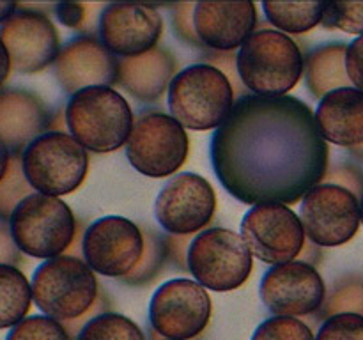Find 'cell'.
Returning <instances> with one entry per match:
<instances>
[{"mask_svg": "<svg viewBox=\"0 0 363 340\" xmlns=\"http://www.w3.org/2000/svg\"><path fill=\"white\" fill-rule=\"evenodd\" d=\"M211 163L223 188L243 204L291 205L325 181L328 142L301 99L248 94L213 133Z\"/></svg>", "mask_w": 363, "mask_h": 340, "instance_id": "1", "label": "cell"}, {"mask_svg": "<svg viewBox=\"0 0 363 340\" xmlns=\"http://www.w3.org/2000/svg\"><path fill=\"white\" fill-rule=\"evenodd\" d=\"M305 71V57L294 39L275 28L255 30L238 52L241 84L255 96H287Z\"/></svg>", "mask_w": 363, "mask_h": 340, "instance_id": "2", "label": "cell"}, {"mask_svg": "<svg viewBox=\"0 0 363 340\" xmlns=\"http://www.w3.org/2000/svg\"><path fill=\"white\" fill-rule=\"evenodd\" d=\"M66 128L84 149L112 152L130 140L133 112L113 87H91L77 92L66 105Z\"/></svg>", "mask_w": 363, "mask_h": 340, "instance_id": "3", "label": "cell"}, {"mask_svg": "<svg viewBox=\"0 0 363 340\" xmlns=\"http://www.w3.org/2000/svg\"><path fill=\"white\" fill-rule=\"evenodd\" d=\"M169 112L184 130H218L236 105L229 78L216 67L199 62L174 76L167 96Z\"/></svg>", "mask_w": 363, "mask_h": 340, "instance_id": "4", "label": "cell"}, {"mask_svg": "<svg viewBox=\"0 0 363 340\" xmlns=\"http://www.w3.org/2000/svg\"><path fill=\"white\" fill-rule=\"evenodd\" d=\"M30 285L35 307L59 322L80 319L101 290L87 262L71 255H60L38 266Z\"/></svg>", "mask_w": 363, "mask_h": 340, "instance_id": "5", "label": "cell"}, {"mask_svg": "<svg viewBox=\"0 0 363 340\" xmlns=\"http://www.w3.org/2000/svg\"><path fill=\"white\" fill-rule=\"evenodd\" d=\"M77 227L73 211L62 198L43 193L28 195L9 218V232L21 254L45 261L66 255Z\"/></svg>", "mask_w": 363, "mask_h": 340, "instance_id": "6", "label": "cell"}, {"mask_svg": "<svg viewBox=\"0 0 363 340\" xmlns=\"http://www.w3.org/2000/svg\"><path fill=\"white\" fill-rule=\"evenodd\" d=\"M21 166L35 193L62 197L84 184L89 172L87 149L69 133L48 131L21 152Z\"/></svg>", "mask_w": 363, "mask_h": 340, "instance_id": "7", "label": "cell"}, {"mask_svg": "<svg viewBox=\"0 0 363 340\" xmlns=\"http://www.w3.org/2000/svg\"><path fill=\"white\" fill-rule=\"evenodd\" d=\"M186 266L204 289L229 293L247 282L254 269V257L240 234L213 227L191 237Z\"/></svg>", "mask_w": 363, "mask_h": 340, "instance_id": "8", "label": "cell"}, {"mask_svg": "<svg viewBox=\"0 0 363 340\" xmlns=\"http://www.w3.org/2000/svg\"><path fill=\"white\" fill-rule=\"evenodd\" d=\"M186 130L170 113L147 110L135 119L126 156L130 165L142 176L169 177L186 163Z\"/></svg>", "mask_w": 363, "mask_h": 340, "instance_id": "9", "label": "cell"}, {"mask_svg": "<svg viewBox=\"0 0 363 340\" xmlns=\"http://www.w3.org/2000/svg\"><path fill=\"white\" fill-rule=\"evenodd\" d=\"M241 237L252 257L269 266L296 261L307 243L300 216L284 204L252 205L241 220Z\"/></svg>", "mask_w": 363, "mask_h": 340, "instance_id": "10", "label": "cell"}, {"mask_svg": "<svg viewBox=\"0 0 363 340\" xmlns=\"http://www.w3.org/2000/svg\"><path fill=\"white\" fill-rule=\"evenodd\" d=\"M213 303L208 290L190 278H174L155 290L149 303L152 329L169 340H190L209 324Z\"/></svg>", "mask_w": 363, "mask_h": 340, "instance_id": "11", "label": "cell"}, {"mask_svg": "<svg viewBox=\"0 0 363 340\" xmlns=\"http://www.w3.org/2000/svg\"><path fill=\"white\" fill-rule=\"evenodd\" d=\"M300 220L308 241L321 248L340 246L360 229V200L346 188L321 183L301 198Z\"/></svg>", "mask_w": 363, "mask_h": 340, "instance_id": "12", "label": "cell"}, {"mask_svg": "<svg viewBox=\"0 0 363 340\" xmlns=\"http://www.w3.org/2000/svg\"><path fill=\"white\" fill-rule=\"evenodd\" d=\"M84 261L94 273L110 278H124L140 262L144 234L131 220L103 216L85 229Z\"/></svg>", "mask_w": 363, "mask_h": 340, "instance_id": "13", "label": "cell"}, {"mask_svg": "<svg viewBox=\"0 0 363 340\" xmlns=\"http://www.w3.org/2000/svg\"><path fill=\"white\" fill-rule=\"evenodd\" d=\"M216 193L211 183L194 172H183L160 190L155 218L170 236H191L215 216Z\"/></svg>", "mask_w": 363, "mask_h": 340, "instance_id": "14", "label": "cell"}, {"mask_svg": "<svg viewBox=\"0 0 363 340\" xmlns=\"http://www.w3.org/2000/svg\"><path fill=\"white\" fill-rule=\"evenodd\" d=\"M259 293L269 312L300 319L321 310L326 285L314 266L293 261L268 269L261 280Z\"/></svg>", "mask_w": 363, "mask_h": 340, "instance_id": "15", "label": "cell"}, {"mask_svg": "<svg viewBox=\"0 0 363 340\" xmlns=\"http://www.w3.org/2000/svg\"><path fill=\"white\" fill-rule=\"evenodd\" d=\"M0 39L18 73H39L55 64L60 53V38L53 21L45 13L18 7L16 13L0 25Z\"/></svg>", "mask_w": 363, "mask_h": 340, "instance_id": "16", "label": "cell"}, {"mask_svg": "<svg viewBox=\"0 0 363 340\" xmlns=\"http://www.w3.org/2000/svg\"><path fill=\"white\" fill-rule=\"evenodd\" d=\"M163 32V18L152 6L106 4L99 14V41L112 55L126 59L156 48Z\"/></svg>", "mask_w": 363, "mask_h": 340, "instance_id": "17", "label": "cell"}, {"mask_svg": "<svg viewBox=\"0 0 363 340\" xmlns=\"http://www.w3.org/2000/svg\"><path fill=\"white\" fill-rule=\"evenodd\" d=\"M55 78L64 92L77 94L84 89L117 85L119 59L92 35L67 41L55 60Z\"/></svg>", "mask_w": 363, "mask_h": 340, "instance_id": "18", "label": "cell"}, {"mask_svg": "<svg viewBox=\"0 0 363 340\" xmlns=\"http://www.w3.org/2000/svg\"><path fill=\"white\" fill-rule=\"evenodd\" d=\"M194 21L199 39L206 48L234 52L255 32L257 6L254 2H197Z\"/></svg>", "mask_w": 363, "mask_h": 340, "instance_id": "19", "label": "cell"}, {"mask_svg": "<svg viewBox=\"0 0 363 340\" xmlns=\"http://www.w3.org/2000/svg\"><path fill=\"white\" fill-rule=\"evenodd\" d=\"M53 115L34 92L9 89L0 92V140L11 154L21 152L38 137L48 133Z\"/></svg>", "mask_w": 363, "mask_h": 340, "instance_id": "20", "label": "cell"}, {"mask_svg": "<svg viewBox=\"0 0 363 340\" xmlns=\"http://www.w3.org/2000/svg\"><path fill=\"white\" fill-rule=\"evenodd\" d=\"M177 73L172 52L156 46L142 55L119 59L117 85L138 101L152 103L165 94Z\"/></svg>", "mask_w": 363, "mask_h": 340, "instance_id": "21", "label": "cell"}, {"mask_svg": "<svg viewBox=\"0 0 363 340\" xmlns=\"http://www.w3.org/2000/svg\"><path fill=\"white\" fill-rule=\"evenodd\" d=\"M315 124L330 144L358 147L363 144V92L354 87L337 89L319 101Z\"/></svg>", "mask_w": 363, "mask_h": 340, "instance_id": "22", "label": "cell"}, {"mask_svg": "<svg viewBox=\"0 0 363 340\" xmlns=\"http://www.w3.org/2000/svg\"><path fill=\"white\" fill-rule=\"evenodd\" d=\"M347 45L330 42L311 50L305 55V81L315 99H323L328 92L351 87L346 71Z\"/></svg>", "mask_w": 363, "mask_h": 340, "instance_id": "23", "label": "cell"}, {"mask_svg": "<svg viewBox=\"0 0 363 340\" xmlns=\"http://www.w3.org/2000/svg\"><path fill=\"white\" fill-rule=\"evenodd\" d=\"M32 285L16 266L0 264V329L14 328L27 317Z\"/></svg>", "mask_w": 363, "mask_h": 340, "instance_id": "24", "label": "cell"}, {"mask_svg": "<svg viewBox=\"0 0 363 340\" xmlns=\"http://www.w3.org/2000/svg\"><path fill=\"white\" fill-rule=\"evenodd\" d=\"M328 2H262L269 23L284 34H303L318 27Z\"/></svg>", "mask_w": 363, "mask_h": 340, "instance_id": "25", "label": "cell"}, {"mask_svg": "<svg viewBox=\"0 0 363 340\" xmlns=\"http://www.w3.org/2000/svg\"><path fill=\"white\" fill-rule=\"evenodd\" d=\"M144 234V254H142L140 262L137 268L121 278V282L126 285L140 287L147 285L149 282L158 276L165 262L169 261V246H167V236L160 234L158 230L149 229V227H140Z\"/></svg>", "mask_w": 363, "mask_h": 340, "instance_id": "26", "label": "cell"}, {"mask_svg": "<svg viewBox=\"0 0 363 340\" xmlns=\"http://www.w3.org/2000/svg\"><path fill=\"white\" fill-rule=\"evenodd\" d=\"M339 314H357L363 317V275L340 276L326 293L318 319Z\"/></svg>", "mask_w": 363, "mask_h": 340, "instance_id": "27", "label": "cell"}, {"mask_svg": "<svg viewBox=\"0 0 363 340\" xmlns=\"http://www.w3.org/2000/svg\"><path fill=\"white\" fill-rule=\"evenodd\" d=\"M74 340H145L137 322L117 312H105L91 319Z\"/></svg>", "mask_w": 363, "mask_h": 340, "instance_id": "28", "label": "cell"}, {"mask_svg": "<svg viewBox=\"0 0 363 340\" xmlns=\"http://www.w3.org/2000/svg\"><path fill=\"white\" fill-rule=\"evenodd\" d=\"M32 193H35V191L25 177L21 156H11L6 177L0 181V220L9 222L11 215L18 208V204Z\"/></svg>", "mask_w": 363, "mask_h": 340, "instance_id": "29", "label": "cell"}, {"mask_svg": "<svg viewBox=\"0 0 363 340\" xmlns=\"http://www.w3.org/2000/svg\"><path fill=\"white\" fill-rule=\"evenodd\" d=\"M252 340H315V336L301 319L273 315L257 326Z\"/></svg>", "mask_w": 363, "mask_h": 340, "instance_id": "30", "label": "cell"}, {"mask_svg": "<svg viewBox=\"0 0 363 340\" xmlns=\"http://www.w3.org/2000/svg\"><path fill=\"white\" fill-rule=\"evenodd\" d=\"M6 340H71L62 322L48 315H30L9 329Z\"/></svg>", "mask_w": 363, "mask_h": 340, "instance_id": "31", "label": "cell"}, {"mask_svg": "<svg viewBox=\"0 0 363 340\" xmlns=\"http://www.w3.org/2000/svg\"><path fill=\"white\" fill-rule=\"evenodd\" d=\"M321 25L325 28H339L347 34L363 35V2H328Z\"/></svg>", "mask_w": 363, "mask_h": 340, "instance_id": "32", "label": "cell"}, {"mask_svg": "<svg viewBox=\"0 0 363 340\" xmlns=\"http://www.w3.org/2000/svg\"><path fill=\"white\" fill-rule=\"evenodd\" d=\"M315 340H363V317L357 314H339L325 319Z\"/></svg>", "mask_w": 363, "mask_h": 340, "instance_id": "33", "label": "cell"}, {"mask_svg": "<svg viewBox=\"0 0 363 340\" xmlns=\"http://www.w3.org/2000/svg\"><path fill=\"white\" fill-rule=\"evenodd\" d=\"M204 64H209V66L216 67V69L222 71L227 78H229L230 85L234 89V94H236L238 99L245 98L250 92L245 89V85L241 84L240 73H238V53L236 52H213V50H208L204 53Z\"/></svg>", "mask_w": 363, "mask_h": 340, "instance_id": "34", "label": "cell"}, {"mask_svg": "<svg viewBox=\"0 0 363 340\" xmlns=\"http://www.w3.org/2000/svg\"><path fill=\"white\" fill-rule=\"evenodd\" d=\"M170 20H172L174 32L181 41L188 42L191 46H201V39H199L197 30H195V4H174L170 6Z\"/></svg>", "mask_w": 363, "mask_h": 340, "instance_id": "35", "label": "cell"}, {"mask_svg": "<svg viewBox=\"0 0 363 340\" xmlns=\"http://www.w3.org/2000/svg\"><path fill=\"white\" fill-rule=\"evenodd\" d=\"M325 183L346 188L351 193L357 195L358 198L363 197V174L357 166H351L347 163H342V165H337L332 170H328Z\"/></svg>", "mask_w": 363, "mask_h": 340, "instance_id": "36", "label": "cell"}, {"mask_svg": "<svg viewBox=\"0 0 363 340\" xmlns=\"http://www.w3.org/2000/svg\"><path fill=\"white\" fill-rule=\"evenodd\" d=\"M346 71L351 85L363 92V35L347 45Z\"/></svg>", "mask_w": 363, "mask_h": 340, "instance_id": "37", "label": "cell"}, {"mask_svg": "<svg viewBox=\"0 0 363 340\" xmlns=\"http://www.w3.org/2000/svg\"><path fill=\"white\" fill-rule=\"evenodd\" d=\"M55 16L64 27L67 28H82L87 20V9H91V6L87 4H73V2H62L57 4L55 7Z\"/></svg>", "mask_w": 363, "mask_h": 340, "instance_id": "38", "label": "cell"}, {"mask_svg": "<svg viewBox=\"0 0 363 340\" xmlns=\"http://www.w3.org/2000/svg\"><path fill=\"white\" fill-rule=\"evenodd\" d=\"M0 264L16 266L21 264V251L14 243L9 227H0Z\"/></svg>", "mask_w": 363, "mask_h": 340, "instance_id": "39", "label": "cell"}, {"mask_svg": "<svg viewBox=\"0 0 363 340\" xmlns=\"http://www.w3.org/2000/svg\"><path fill=\"white\" fill-rule=\"evenodd\" d=\"M190 236H169L167 237V246H169V261L176 266L177 269H188L186 255L188 246L191 239Z\"/></svg>", "mask_w": 363, "mask_h": 340, "instance_id": "40", "label": "cell"}, {"mask_svg": "<svg viewBox=\"0 0 363 340\" xmlns=\"http://www.w3.org/2000/svg\"><path fill=\"white\" fill-rule=\"evenodd\" d=\"M323 259V250L321 246H318V244H314L312 241H307L303 246V250H301L300 257L296 259V261H301V262H307V264L311 266H318L319 262H321Z\"/></svg>", "mask_w": 363, "mask_h": 340, "instance_id": "41", "label": "cell"}, {"mask_svg": "<svg viewBox=\"0 0 363 340\" xmlns=\"http://www.w3.org/2000/svg\"><path fill=\"white\" fill-rule=\"evenodd\" d=\"M11 69H13V66H11V57L9 53H7L6 46H4L2 39H0V87H2V85L6 84L7 78H9Z\"/></svg>", "mask_w": 363, "mask_h": 340, "instance_id": "42", "label": "cell"}, {"mask_svg": "<svg viewBox=\"0 0 363 340\" xmlns=\"http://www.w3.org/2000/svg\"><path fill=\"white\" fill-rule=\"evenodd\" d=\"M11 151L6 147L2 140H0V181L6 177L7 169H9V163H11Z\"/></svg>", "mask_w": 363, "mask_h": 340, "instance_id": "43", "label": "cell"}, {"mask_svg": "<svg viewBox=\"0 0 363 340\" xmlns=\"http://www.w3.org/2000/svg\"><path fill=\"white\" fill-rule=\"evenodd\" d=\"M18 7L20 6H16V4L13 2H0V25L6 23V21L16 13Z\"/></svg>", "mask_w": 363, "mask_h": 340, "instance_id": "44", "label": "cell"}, {"mask_svg": "<svg viewBox=\"0 0 363 340\" xmlns=\"http://www.w3.org/2000/svg\"><path fill=\"white\" fill-rule=\"evenodd\" d=\"M360 215H362V225H363V197H362V202H360Z\"/></svg>", "mask_w": 363, "mask_h": 340, "instance_id": "45", "label": "cell"}, {"mask_svg": "<svg viewBox=\"0 0 363 340\" xmlns=\"http://www.w3.org/2000/svg\"><path fill=\"white\" fill-rule=\"evenodd\" d=\"M167 340H169V339H167Z\"/></svg>", "mask_w": 363, "mask_h": 340, "instance_id": "46", "label": "cell"}]
</instances>
